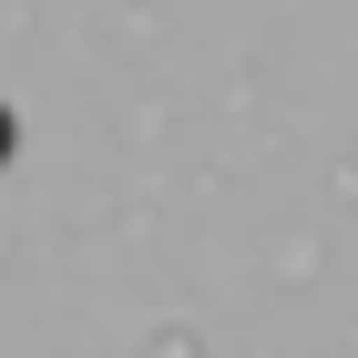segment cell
<instances>
[{
	"label": "cell",
	"mask_w": 358,
	"mask_h": 358,
	"mask_svg": "<svg viewBox=\"0 0 358 358\" xmlns=\"http://www.w3.org/2000/svg\"><path fill=\"white\" fill-rule=\"evenodd\" d=\"M0 164H10V103H0Z\"/></svg>",
	"instance_id": "6da1fadb"
}]
</instances>
